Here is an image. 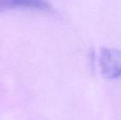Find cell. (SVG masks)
Returning <instances> with one entry per match:
<instances>
[{
  "instance_id": "1",
  "label": "cell",
  "mask_w": 121,
  "mask_h": 120,
  "mask_svg": "<svg viewBox=\"0 0 121 120\" xmlns=\"http://www.w3.org/2000/svg\"><path fill=\"white\" fill-rule=\"evenodd\" d=\"M100 66L105 79L111 80L121 77V50L103 48L100 51Z\"/></svg>"
},
{
  "instance_id": "2",
  "label": "cell",
  "mask_w": 121,
  "mask_h": 120,
  "mask_svg": "<svg viewBox=\"0 0 121 120\" xmlns=\"http://www.w3.org/2000/svg\"><path fill=\"white\" fill-rule=\"evenodd\" d=\"M49 8L47 0H0V12L14 8L48 10Z\"/></svg>"
}]
</instances>
